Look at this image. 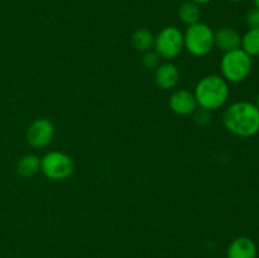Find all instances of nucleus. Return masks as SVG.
Segmentation results:
<instances>
[{"label":"nucleus","instance_id":"1","mask_svg":"<svg viewBox=\"0 0 259 258\" xmlns=\"http://www.w3.org/2000/svg\"><path fill=\"white\" fill-rule=\"evenodd\" d=\"M223 123L234 136L254 137L259 133V109L250 101H235L225 109Z\"/></svg>","mask_w":259,"mask_h":258},{"label":"nucleus","instance_id":"2","mask_svg":"<svg viewBox=\"0 0 259 258\" xmlns=\"http://www.w3.org/2000/svg\"><path fill=\"white\" fill-rule=\"evenodd\" d=\"M229 94V82L220 75H207L200 78L194 91L197 106L209 111L223 108Z\"/></svg>","mask_w":259,"mask_h":258},{"label":"nucleus","instance_id":"3","mask_svg":"<svg viewBox=\"0 0 259 258\" xmlns=\"http://www.w3.org/2000/svg\"><path fill=\"white\" fill-rule=\"evenodd\" d=\"M252 57L242 48L224 53L220 61L222 76L232 83H239L247 80L252 72Z\"/></svg>","mask_w":259,"mask_h":258},{"label":"nucleus","instance_id":"4","mask_svg":"<svg viewBox=\"0 0 259 258\" xmlns=\"http://www.w3.org/2000/svg\"><path fill=\"white\" fill-rule=\"evenodd\" d=\"M184 47L187 52L196 57L209 55L215 47L214 30L201 22L189 25L186 32L184 33Z\"/></svg>","mask_w":259,"mask_h":258},{"label":"nucleus","instance_id":"5","mask_svg":"<svg viewBox=\"0 0 259 258\" xmlns=\"http://www.w3.org/2000/svg\"><path fill=\"white\" fill-rule=\"evenodd\" d=\"M154 51L163 60L176 58L184 50V33L177 27L169 25L159 30L154 37Z\"/></svg>","mask_w":259,"mask_h":258},{"label":"nucleus","instance_id":"6","mask_svg":"<svg viewBox=\"0 0 259 258\" xmlns=\"http://www.w3.org/2000/svg\"><path fill=\"white\" fill-rule=\"evenodd\" d=\"M40 171L47 179L62 181L72 175L73 162L71 157L63 152H48L43 156V158H40Z\"/></svg>","mask_w":259,"mask_h":258},{"label":"nucleus","instance_id":"7","mask_svg":"<svg viewBox=\"0 0 259 258\" xmlns=\"http://www.w3.org/2000/svg\"><path fill=\"white\" fill-rule=\"evenodd\" d=\"M55 126L48 119H35L27 129V142L33 148H43L52 142Z\"/></svg>","mask_w":259,"mask_h":258},{"label":"nucleus","instance_id":"8","mask_svg":"<svg viewBox=\"0 0 259 258\" xmlns=\"http://www.w3.org/2000/svg\"><path fill=\"white\" fill-rule=\"evenodd\" d=\"M169 109L177 115H191L197 109L196 99L194 93L185 89L175 90L169 96Z\"/></svg>","mask_w":259,"mask_h":258},{"label":"nucleus","instance_id":"9","mask_svg":"<svg viewBox=\"0 0 259 258\" xmlns=\"http://www.w3.org/2000/svg\"><path fill=\"white\" fill-rule=\"evenodd\" d=\"M180 80V71L172 62L161 63L154 70V82L162 90H172Z\"/></svg>","mask_w":259,"mask_h":258},{"label":"nucleus","instance_id":"10","mask_svg":"<svg viewBox=\"0 0 259 258\" xmlns=\"http://www.w3.org/2000/svg\"><path fill=\"white\" fill-rule=\"evenodd\" d=\"M258 249L249 237H238L227 249V258H257Z\"/></svg>","mask_w":259,"mask_h":258},{"label":"nucleus","instance_id":"11","mask_svg":"<svg viewBox=\"0 0 259 258\" xmlns=\"http://www.w3.org/2000/svg\"><path fill=\"white\" fill-rule=\"evenodd\" d=\"M240 43L242 35L233 28L224 27L214 32V45L224 53L240 48Z\"/></svg>","mask_w":259,"mask_h":258},{"label":"nucleus","instance_id":"12","mask_svg":"<svg viewBox=\"0 0 259 258\" xmlns=\"http://www.w3.org/2000/svg\"><path fill=\"white\" fill-rule=\"evenodd\" d=\"M18 174L22 177H33L40 171V158L35 154H25L18 161L17 164Z\"/></svg>","mask_w":259,"mask_h":258},{"label":"nucleus","instance_id":"13","mask_svg":"<svg viewBox=\"0 0 259 258\" xmlns=\"http://www.w3.org/2000/svg\"><path fill=\"white\" fill-rule=\"evenodd\" d=\"M200 17H201V10H200V5L195 4V3L184 2L179 8V18L184 24L187 27L192 24H196L200 22Z\"/></svg>","mask_w":259,"mask_h":258},{"label":"nucleus","instance_id":"14","mask_svg":"<svg viewBox=\"0 0 259 258\" xmlns=\"http://www.w3.org/2000/svg\"><path fill=\"white\" fill-rule=\"evenodd\" d=\"M132 45L139 52H148L152 51L154 46V35L152 34V32H149L148 29H142L136 30L132 35Z\"/></svg>","mask_w":259,"mask_h":258},{"label":"nucleus","instance_id":"15","mask_svg":"<svg viewBox=\"0 0 259 258\" xmlns=\"http://www.w3.org/2000/svg\"><path fill=\"white\" fill-rule=\"evenodd\" d=\"M240 48L250 57L259 56V29H248L242 35Z\"/></svg>","mask_w":259,"mask_h":258},{"label":"nucleus","instance_id":"16","mask_svg":"<svg viewBox=\"0 0 259 258\" xmlns=\"http://www.w3.org/2000/svg\"><path fill=\"white\" fill-rule=\"evenodd\" d=\"M142 63L148 70H156L159 65H161V57L157 55L156 51H148L143 55L142 58Z\"/></svg>","mask_w":259,"mask_h":258},{"label":"nucleus","instance_id":"17","mask_svg":"<svg viewBox=\"0 0 259 258\" xmlns=\"http://www.w3.org/2000/svg\"><path fill=\"white\" fill-rule=\"evenodd\" d=\"M245 23L249 27V29H259V9L253 8L248 10L245 15Z\"/></svg>","mask_w":259,"mask_h":258},{"label":"nucleus","instance_id":"18","mask_svg":"<svg viewBox=\"0 0 259 258\" xmlns=\"http://www.w3.org/2000/svg\"><path fill=\"white\" fill-rule=\"evenodd\" d=\"M195 115V121H196L199 125H206L211 120V111L206 110V109L199 108L194 111Z\"/></svg>","mask_w":259,"mask_h":258},{"label":"nucleus","instance_id":"19","mask_svg":"<svg viewBox=\"0 0 259 258\" xmlns=\"http://www.w3.org/2000/svg\"><path fill=\"white\" fill-rule=\"evenodd\" d=\"M190 2L195 3V4L197 5H204V4H207V3L212 2V0H190Z\"/></svg>","mask_w":259,"mask_h":258},{"label":"nucleus","instance_id":"20","mask_svg":"<svg viewBox=\"0 0 259 258\" xmlns=\"http://www.w3.org/2000/svg\"><path fill=\"white\" fill-rule=\"evenodd\" d=\"M255 106H257V108L259 109V91H258V94H257V98H255Z\"/></svg>","mask_w":259,"mask_h":258},{"label":"nucleus","instance_id":"21","mask_svg":"<svg viewBox=\"0 0 259 258\" xmlns=\"http://www.w3.org/2000/svg\"><path fill=\"white\" fill-rule=\"evenodd\" d=\"M253 3H254V8L259 9V0H253Z\"/></svg>","mask_w":259,"mask_h":258},{"label":"nucleus","instance_id":"22","mask_svg":"<svg viewBox=\"0 0 259 258\" xmlns=\"http://www.w3.org/2000/svg\"><path fill=\"white\" fill-rule=\"evenodd\" d=\"M228 2H232V3H240V2H244V0H228Z\"/></svg>","mask_w":259,"mask_h":258}]
</instances>
